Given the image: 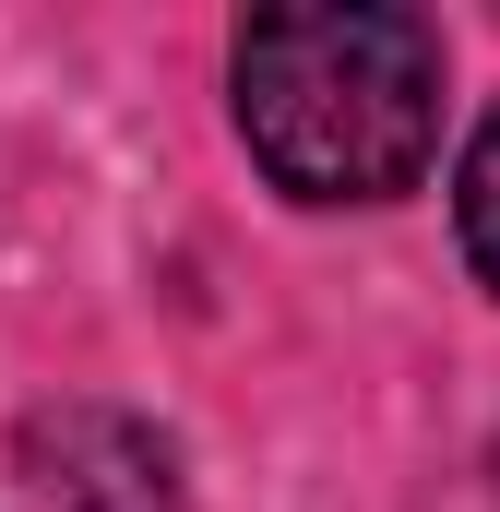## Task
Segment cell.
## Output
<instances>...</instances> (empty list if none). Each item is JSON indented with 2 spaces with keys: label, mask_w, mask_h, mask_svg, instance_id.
Here are the masks:
<instances>
[{
  "label": "cell",
  "mask_w": 500,
  "mask_h": 512,
  "mask_svg": "<svg viewBox=\"0 0 500 512\" xmlns=\"http://www.w3.org/2000/svg\"><path fill=\"white\" fill-rule=\"evenodd\" d=\"M24 489L48 512H179V465L120 405H60L24 417Z\"/></svg>",
  "instance_id": "2"
},
{
  "label": "cell",
  "mask_w": 500,
  "mask_h": 512,
  "mask_svg": "<svg viewBox=\"0 0 500 512\" xmlns=\"http://www.w3.org/2000/svg\"><path fill=\"white\" fill-rule=\"evenodd\" d=\"M453 215H465V251H477V274L500 286V108L477 120V143H465V179H453Z\"/></svg>",
  "instance_id": "3"
},
{
  "label": "cell",
  "mask_w": 500,
  "mask_h": 512,
  "mask_svg": "<svg viewBox=\"0 0 500 512\" xmlns=\"http://www.w3.org/2000/svg\"><path fill=\"white\" fill-rule=\"evenodd\" d=\"M239 131L298 203H393L441 143V36L393 0H286L239 24Z\"/></svg>",
  "instance_id": "1"
}]
</instances>
